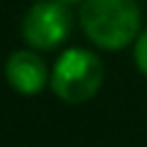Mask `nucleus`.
<instances>
[{
  "label": "nucleus",
  "instance_id": "obj_3",
  "mask_svg": "<svg viewBox=\"0 0 147 147\" xmlns=\"http://www.w3.org/2000/svg\"><path fill=\"white\" fill-rule=\"evenodd\" d=\"M71 32V12L61 0H37L22 17V37L34 49H54Z\"/></svg>",
  "mask_w": 147,
  "mask_h": 147
},
{
  "label": "nucleus",
  "instance_id": "obj_5",
  "mask_svg": "<svg viewBox=\"0 0 147 147\" xmlns=\"http://www.w3.org/2000/svg\"><path fill=\"white\" fill-rule=\"evenodd\" d=\"M135 61L140 66L142 74H147V30L137 37V44H135Z\"/></svg>",
  "mask_w": 147,
  "mask_h": 147
},
{
  "label": "nucleus",
  "instance_id": "obj_4",
  "mask_svg": "<svg viewBox=\"0 0 147 147\" xmlns=\"http://www.w3.org/2000/svg\"><path fill=\"white\" fill-rule=\"evenodd\" d=\"M5 79L20 93H39L49 81V69L34 52H15L5 61Z\"/></svg>",
  "mask_w": 147,
  "mask_h": 147
},
{
  "label": "nucleus",
  "instance_id": "obj_6",
  "mask_svg": "<svg viewBox=\"0 0 147 147\" xmlns=\"http://www.w3.org/2000/svg\"><path fill=\"white\" fill-rule=\"evenodd\" d=\"M61 3H66V5H71V3H84V0H61Z\"/></svg>",
  "mask_w": 147,
  "mask_h": 147
},
{
  "label": "nucleus",
  "instance_id": "obj_1",
  "mask_svg": "<svg viewBox=\"0 0 147 147\" xmlns=\"http://www.w3.org/2000/svg\"><path fill=\"white\" fill-rule=\"evenodd\" d=\"M81 27L100 49H123L140 32V7L135 0H84Z\"/></svg>",
  "mask_w": 147,
  "mask_h": 147
},
{
  "label": "nucleus",
  "instance_id": "obj_2",
  "mask_svg": "<svg viewBox=\"0 0 147 147\" xmlns=\"http://www.w3.org/2000/svg\"><path fill=\"white\" fill-rule=\"evenodd\" d=\"M52 91L66 103H84L103 84V64L88 49H69L52 69Z\"/></svg>",
  "mask_w": 147,
  "mask_h": 147
}]
</instances>
